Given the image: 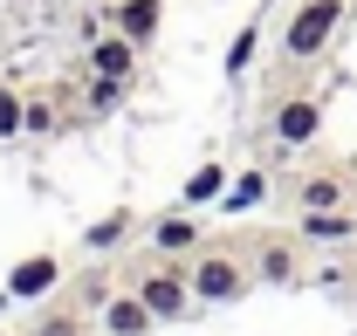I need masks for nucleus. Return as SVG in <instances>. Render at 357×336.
<instances>
[{
	"mask_svg": "<svg viewBox=\"0 0 357 336\" xmlns=\"http://www.w3.org/2000/svg\"><path fill=\"white\" fill-rule=\"evenodd\" d=\"M310 234H316V240H344L351 220H344V213H310Z\"/></svg>",
	"mask_w": 357,
	"mask_h": 336,
	"instance_id": "obj_14",
	"label": "nucleus"
},
{
	"mask_svg": "<svg viewBox=\"0 0 357 336\" xmlns=\"http://www.w3.org/2000/svg\"><path fill=\"white\" fill-rule=\"evenodd\" d=\"M220 192H227V171H220V165H199L192 178H185L178 206H206V199H220Z\"/></svg>",
	"mask_w": 357,
	"mask_h": 336,
	"instance_id": "obj_10",
	"label": "nucleus"
},
{
	"mask_svg": "<svg viewBox=\"0 0 357 336\" xmlns=\"http://www.w3.org/2000/svg\"><path fill=\"white\" fill-rule=\"evenodd\" d=\"M296 199H303V213H337L351 192H344V178H337V171H310V178L296 185Z\"/></svg>",
	"mask_w": 357,
	"mask_h": 336,
	"instance_id": "obj_8",
	"label": "nucleus"
},
{
	"mask_svg": "<svg viewBox=\"0 0 357 336\" xmlns=\"http://www.w3.org/2000/svg\"><path fill=\"white\" fill-rule=\"evenodd\" d=\"M137 295H144V309H151V316H185V302H192V282H185L178 268H151V275L137 282Z\"/></svg>",
	"mask_w": 357,
	"mask_h": 336,
	"instance_id": "obj_5",
	"label": "nucleus"
},
{
	"mask_svg": "<svg viewBox=\"0 0 357 336\" xmlns=\"http://www.w3.org/2000/svg\"><path fill=\"white\" fill-rule=\"evenodd\" d=\"M151 240H158L165 254H178V247H192V240H199V227H192L185 213H172V220H158V234H151Z\"/></svg>",
	"mask_w": 357,
	"mask_h": 336,
	"instance_id": "obj_12",
	"label": "nucleus"
},
{
	"mask_svg": "<svg viewBox=\"0 0 357 336\" xmlns=\"http://www.w3.org/2000/svg\"><path fill=\"white\" fill-rule=\"evenodd\" d=\"M344 28V0H303L296 14H289V35H282V55L289 62H310L330 48V35Z\"/></svg>",
	"mask_w": 357,
	"mask_h": 336,
	"instance_id": "obj_1",
	"label": "nucleus"
},
{
	"mask_svg": "<svg viewBox=\"0 0 357 336\" xmlns=\"http://www.w3.org/2000/svg\"><path fill=\"white\" fill-rule=\"evenodd\" d=\"M151 323H158V316L144 309V295H117V302L103 309V330L110 336H151Z\"/></svg>",
	"mask_w": 357,
	"mask_h": 336,
	"instance_id": "obj_7",
	"label": "nucleus"
},
{
	"mask_svg": "<svg viewBox=\"0 0 357 336\" xmlns=\"http://www.w3.org/2000/svg\"><path fill=\"white\" fill-rule=\"evenodd\" d=\"M261 199H268V178H261V171H241V178L227 185L220 206H227V213H248V206H261Z\"/></svg>",
	"mask_w": 357,
	"mask_h": 336,
	"instance_id": "obj_11",
	"label": "nucleus"
},
{
	"mask_svg": "<svg viewBox=\"0 0 357 336\" xmlns=\"http://www.w3.org/2000/svg\"><path fill=\"white\" fill-rule=\"evenodd\" d=\"M117 234H124V213H110V220H103V227H89V240H96V247H110V240H117Z\"/></svg>",
	"mask_w": 357,
	"mask_h": 336,
	"instance_id": "obj_17",
	"label": "nucleus"
},
{
	"mask_svg": "<svg viewBox=\"0 0 357 336\" xmlns=\"http://www.w3.org/2000/svg\"><path fill=\"white\" fill-rule=\"evenodd\" d=\"M42 336H76V323H48V330Z\"/></svg>",
	"mask_w": 357,
	"mask_h": 336,
	"instance_id": "obj_18",
	"label": "nucleus"
},
{
	"mask_svg": "<svg viewBox=\"0 0 357 336\" xmlns=\"http://www.w3.org/2000/svg\"><path fill=\"white\" fill-rule=\"evenodd\" d=\"M255 275L261 282H296V240L289 234H268L261 247H255Z\"/></svg>",
	"mask_w": 357,
	"mask_h": 336,
	"instance_id": "obj_6",
	"label": "nucleus"
},
{
	"mask_svg": "<svg viewBox=\"0 0 357 336\" xmlns=\"http://www.w3.org/2000/svg\"><path fill=\"white\" fill-rule=\"evenodd\" d=\"M316 130H323V103H316L310 89H296V96H282V110H275V144H289V151H303V144H316Z\"/></svg>",
	"mask_w": 357,
	"mask_h": 336,
	"instance_id": "obj_3",
	"label": "nucleus"
},
{
	"mask_svg": "<svg viewBox=\"0 0 357 336\" xmlns=\"http://www.w3.org/2000/svg\"><path fill=\"white\" fill-rule=\"evenodd\" d=\"M255 35H261V28H248V35H241V42L227 48V69H234V76H241V69H248V55H255Z\"/></svg>",
	"mask_w": 357,
	"mask_h": 336,
	"instance_id": "obj_15",
	"label": "nucleus"
},
{
	"mask_svg": "<svg viewBox=\"0 0 357 336\" xmlns=\"http://www.w3.org/2000/svg\"><path fill=\"white\" fill-rule=\"evenodd\" d=\"M117 28H124V42H151L158 35V0H124L117 7Z\"/></svg>",
	"mask_w": 357,
	"mask_h": 336,
	"instance_id": "obj_9",
	"label": "nucleus"
},
{
	"mask_svg": "<svg viewBox=\"0 0 357 336\" xmlns=\"http://www.w3.org/2000/svg\"><path fill=\"white\" fill-rule=\"evenodd\" d=\"M185 282H192L199 302H241L248 282H255V268H241V254H234V247H206L199 261H192V275H185Z\"/></svg>",
	"mask_w": 357,
	"mask_h": 336,
	"instance_id": "obj_2",
	"label": "nucleus"
},
{
	"mask_svg": "<svg viewBox=\"0 0 357 336\" xmlns=\"http://www.w3.org/2000/svg\"><path fill=\"white\" fill-rule=\"evenodd\" d=\"M21 117H28V110H21L14 96H0V137H14V130H21Z\"/></svg>",
	"mask_w": 357,
	"mask_h": 336,
	"instance_id": "obj_16",
	"label": "nucleus"
},
{
	"mask_svg": "<svg viewBox=\"0 0 357 336\" xmlns=\"http://www.w3.org/2000/svg\"><path fill=\"white\" fill-rule=\"evenodd\" d=\"M55 282H62V261H55V254H21V261L7 268V295H14V302H35V295H48Z\"/></svg>",
	"mask_w": 357,
	"mask_h": 336,
	"instance_id": "obj_4",
	"label": "nucleus"
},
{
	"mask_svg": "<svg viewBox=\"0 0 357 336\" xmlns=\"http://www.w3.org/2000/svg\"><path fill=\"white\" fill-rule=\"evenodd\" d=\"M96 69H103V76L117 83V76L131 69V42H124V35H117V42H103V48H96Z\"/></svg>",
	"mask_w": 357,
	"mask_h": 336,
	"instance_id": "obj_13",
	"label": "nucleus"
}]
</instances>
